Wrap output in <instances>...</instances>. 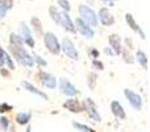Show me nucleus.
Segmentation results:
<instances>
[{"label":"nucleus","mask_w":150,"mask_h":132,"mask_svg":"<svg viewBox=\"0 0 150 132\" xmlns=\"http://www.w3.org/2000/svg\"><path fill=\"white\" fill-rule=\"evenodd\" d=\"M32 57H33L34 64H37V65H38L40 67H44V66H46V65H47L46 60H44V58H42L41 56H38V54H33Z\"/></svg>","instance_id":"27"},{"label":"nucleus","mask_w":150,"mask_h":132,"mask_svg":"<svg viewBox=\"0 0 150 132\" xmlns=\"http://www.w3.org/2000/svg\"><path fill=\"white\" fill-rule=\"evenodd\" d=\"M57 1H58V5L62 8V11L69 12V11L71 9V4H70V1H69V0H57Z\"/></svg>","instance_id":"28"},{"label":"nucleus","mask_w":150,"mask_h":132,"mask_svg":"<svg viewBox=\"0 0 150 132\" xmlns=\"http://www.w3.org/2000/svg\"><path fill=\"white\" fill-rule=\"evenodd\" d=\"M96 15H98V20L100 21L104 26H111V25H113V24H115L113 15L109 12L107 7H101Z\"/></svg>","instance_id":"9"},{"label":"nucleus","mask_w":150,"mask_h":132,"mask_svg":"<svg viewBox=\"0 0 150 132\" xmlns=\"http://www.w3.org/2000/svg\"><path fill=\"white\" fill-rule=\"evenodd\" d=\"M21 85H23L24 90L29 91L30 94H34V95H37V96H40V98L45 99V101H49V95H47V94H45L44 91L38 90V88H37L34 85H32L30 82H28V81H23V82H21Z\"/></svg>","instance_id":"14"},{"label":"nucleus","mask_w":150,"mask_h":132,"mask_svg":"<svg viewBox=\"0 0 150 132\" xmlns=\"http://www.w3.org/2000/svg\"><path fill=\"white\" fill-rule=\"evenodd\" d=\"M8 128H9V119L5 116H0V130L5 132L8 131Z\"/></svg>","instance_id":"26"},{"label":"nucleus","mask_w":150,"mask_h":132,"mask_svg":"<svg viewBox=\"0 0 150 132\" xmlns=\"http://www.w3.org/2000/svg\"><path fill=\"white\" fill-rule=\"evenodd\" d=\"M30 25H32V28L34 29V33H36L38 37H42V34H44V29H42L41 20L34 16V17L30 19Z\"/></svg>","instance_id":"18"},{"label":"nucleus","mask_w":150,"mask_h":132,"mask_svg":"<svg viewBox=\"0 0 150 132\" xmlns=\"http://www.w3.org/2000/svg\"><path fill=\"white\" fill-rule=\"evenodd\" d=\"M0 74H1L3 77H8V75H9V73H8V70H5L4 67H0Z\"/></svg>","instance_id":"36"},{"label":"nucleus","mask_w":150,"mask_h":132,"mask_svg":"<svg viewBox=\"0 0 150 132\" xmlns=\"http://www.w3.org/2000/svg\"><path fill=\"white\" fill-rule=\"evenodd\" d=\"M49 15L54 23L59 24V9H58L55 5H50L49 7Z\"/></svg>","instance_id":"22"},{"label":"nucleus","mask_w":150,"mask_h":132,"mask_svg":"<svg viewBox=\"0 0 150 132\" xmlns=\"http://www.w3.org/2000/svg\"><path fill=\"white\" fill-rule=\"evenodd\" d=\"M125 21H127V24L129 25V28L132 29V31L137 32V33L140 34L141 39H142V40H145V39H146L145 32H144V31H142V28H141V26L138 25L137 23H136V20H134V17H133L132 13H127V15H125Z\"/></svg>","instance_id":"13"},{"label":"nucleus","mask_w":150,"mask_h":132,"mask_svg":"<svg viewBox=\"0 0 150 132\" xmlns=\"http://www.w3.org/2000/svg\"><path fill=\"white\" fill-rule=\"evenodd\" d=\"M13 107L11 106L9 103H5V102H3V103H0V114H4V112H9L12 111Z\"/></svg>","instance_id":"30"},{"label":"nucleus","mask_w":150,"mask_h":132,"mask_svg":"<svg viewBox=\"0 0 150 132\" xmlns=\"http://www.w3.org/2000/svg\"><path fill=\"white\" fill-rule=\"evenodd\" d=\"M9 50L12 53V56L21 64V65L26 66V67H33L34 66V61L33 57L24 49V46H15V45H9Z\"/></svg>","instance_id":"1"},{"label":"nucleus","mask_w":150,"mask_h":132,"mask_svg":"<svg viewBox=\"0 0 150 132\" xmlns=\"http://www.w3.org/2000/svg\"><path fill=\"white\" fill-rule=\"evenodd\" d=\"M63 108H66L67 111L73 112V114H79V112L83 111V106L79 103V101L74 98H70L63 103Z\"/></svg>","instance_id":"15"},{"label":"nucleus","mask_w":150,"mask_h":132,"mask_svg":"<svg viewBox=\"0 0 150 132\" xmlns=\"http://www.w3.org/2000/svg\"><path fill=\"white\" fill-rule=\"evenodd\" d=\"M18 28H20V36L23 39L24 44H26L29 48H34V40H33V36H32L30 28L25 23H23V21L18 24Z\"/></svg>","instance_id":"8"},{"label":"nucleus","mask_w":150,"mask_h":132,"mask_svg":"<svg viewBox=\"0 0 150 132\" xmlns=\"http://www.w3.org/2000/svg\"><path fill=\"white\" fill-rule=\"evenodd\" d=\"M59 90H61V93L67 96H74L78 94L76 87L69 79H66V78H61L59 79Z\"/></svg>","instance_id":"11"},{"label":"nucleus","mask_w":150,"mask_h":132,"mask_svg":"<svg viewBox=\"0 0 150 132\" xmlns=\"http://www.w3.org/2000/svg\"><path fill=\"white\" fill-rule=\"evenodd\" d=\"M109 46L111 49L113 50L115 54H121V49H122V45H121V37L119 34L113 33L109 36Z\"/></svg>","instance_id":"16"},{"label":"nucleus","mask_w":150,"mask_h":132,"mask_svg":"<svg viewBox=\"0 0 150 132\" xmlns=\"http://www.w3.org/2000/svg\"><path fill=\"white\" fill-rule=\"evenodd\" d=\"M26 132H32V127H30V126H28V127H26Z\"/></svg>","instance_id":"38"},{"label":"nucleus","mask_w":150,"mask_h":132,"mask_svg":"<svg viewBox=\"0 0 150 132\" xmlns=\"http://www.w3.org/2000/svg\"><path fill=\"white\" fill-rule=\"evenodd\" d=\"M101 1H103L105 5H108V7H115V1H113V0H101Z\"/></svg>","instance_id":"35"},{"label":"nucleus","mask_w":150,"mask_h":132,"mask_svg":"<svg viewBox=\"0 0 150 132\" xmlns=\"http://www.w3.org/2000/svg\"><path fill=\"white\" fill-rule=\"evenodd\" d=\"M83 110L87 111L88 116H90L93 122H96V123L101 122V115L99 114L98 108H96L95 103H93V101L91 98H86L84 99V102H83Z\"/></svg>","instance_id":"6"},{"label":"nucleus","mask_w":150,"mask_h":132,"mask_svg":"<svg viewBox=\"0 0 150 132\" xmlns=\"http://www.w3.org/2000/svg\"><path fill=\"white\" fill-rule=\"evenodd\" d=\"M104 53H105L107 56H115V53H113V50L111 49V46H107V48H104Z\"/></svg>","instance_id":"34"},{"label":"nucleus","mask_w":150,"mask_h":132,"mask_svg":"<svg viewBox=\"0 0 150 132\" xmlns=\"http://www.w3.org/2000/svg\"><path fill=\"white\" fill-rule=\"evenodd\" d=\"M38 77H40L41 83L45 86V87H47V88H55L57 87V79H55V77L53 74L41 70V71L38 73Z\"/></svg>","instance_id":"12"},{"label":"nucleus","mask_w":150,"mask_h":132,"mask_svg":"<svg viewBox=\"0 0 150 132\" xmlns=\"http://www.w3.org/2000/svg\"><path fill=\"white\" fill-rule=\"evenodd\" d=\"M32 119V114L30 112H18L16 115V123L18 126H26Z\"/></svg>","instance_id":"19"},{"label":"nucleus","mask_w":150,"mask_h":132,"mask_svg":"<svg viewBox=\"0 0 150 132\" xmlns=\"http://www.w3.org/2000/svg\"><path fill=\"white\" fill-rule=\"evenodd\" d=\"M136 61L145 70L148 69V57H146V53L144 50H137V53H136Z\"/></svg>","instance_id":"20"},{"label":"nucleus","mask_w":150,"mask_h":132,"mask_svg":"<svg viewBox=\"0 0 150 132\" xmlns=\"http://www.w3.org/2000/svg\"><path fill=\"white\" fill-rule=\"evenodd\" d=\"M91 56H92V58H99V52L96 49H92L91 50Z\"/></svg>","instance_id":"37"},{"label":"nucleus","mask_w":150,"mask_h":132,"mask_svg":"<svg viewBox=\"0 0 150 132\" xmlns=\"http://www.w3.org/2000/svg\"><path fill=\"white\" fill-rule=\"evenodd\" d=\"M9 45H15V46H24V41L21 39L20 34L11 33L9 34Z\"/></svg>","instance_id":"21"},{"label":"nucleus","mask_w":150,"mask_h":132,"mask_svg":"<svg viewBox=\"0 0 150 132\" xmlns=\"http://www.w3.org/2000/svg\"><path fill=\"white\" fill-rule=\"evenodd\" d=\"M59 25L62 26L65 31L70 32V33H75V26H74V21L71 20L69 12L66 11H59Z\"/></svg>","instance_id":"10"},{"label":"nucleus","mask_w":150,"mask_h":132,"mask_svg":"<svg viewBox=\"0 0 150 132\" xmlns=\"http://www.w3.org/2000/svg\"><path fill=\"white\" fill-rule=\"evenodd\" d=\"M7 13H8V9L0 4V19H4L5 16H7Z\"/></svg>","instance_id":"33"},{"label":"nucleus","mask_w":150,"mask_h":132,"mask_svg":"<svg viewBox=\"0 0 150 132\" xmlns=\"http://www.w3.org/2000/svg\"><path fill=\"white\" fill-rule=\"evenodd\" d=\"M8 53L5 52L4 49H3L1 46H0V67H4L5 62H7V57H8Z\"/></svg>","instance_id":"29"},{"label":"nucleus","mask_w":150,"mask_h":132,"mask_svg":"<svg viewBox=\"0 0 150 132\" xmlns=\"http://www.w3.org/2000/svg\"><path fill=\"white\" fill-rule=\"evenodd\" d=\"M96 82H98V75L95 73H90L87 75V85L90 87V90H95L96 87Z\"/></svg>","instance_id":"23"},{"label":"nucleus","mask_w":150,"mask_h":132,"mask_svg":"<svg viewBox=\"0 0 150 132\" xmlns=\"http://www.w3.org/2000/svg\"><path fill=\"white\" fill-rule=\"evenodd\" d=\"M42 37H44V42H45L46 49L54 56L59 54L61 53V44H59V41H58L57 36H55L54 33H52V32H46V33L42 34Z\"/></svg>","instance_id":"3"},{"label":"nucleus","mask_w":150,"mask_h":132,"mask_svg":"<svg viewBox=\"0 0 150 132\" xmlns=\"http://www.w3.org/2000/svg\"><path fill=\"white\" fill-rule=\"evenodd\" d=\"M124 95L136 111H141V108H142V98H141L140 94L134 93L133 90H129V88H124Z\"/></svg>","instance_id":"7"},{"label":"nucleus","mask_w":150,"mask_h":132,"mask_svg":"<svg viewBox=\"0 0 150 132\" xmlns=\"http://www.w3.org/2000/svg\"><path fill=\"white\" fill-rule=\"evenodd\" d=\"M78 12H79L80 19H82L84 23H87L91 28L98 26V21H99L98 15H96V12L91 7H88V5H86V4H80L79 8H78Z\"/></svg>","instance_id":"2"},{"label":"nucleus","mask_w":150,"mask_h":132,"mask_svg":"<svg viewBox=\"0 0 150 132\" xmlns=\"http://www.w3.org/2000/svg\"><path fill=\"white\" fill-rule=\"evenodd\" d=\"M111 111L117 119H125L127 114H125V110L122 107V104L117 101H112L111 102Z\"/></svg>","instance_id":"17"},{"label":"nucleus","mask_w":150,"mask_h":132,"mask_svg":"<svg viewBox=\"0 0 150 132\" xmlns=\"http://www.w3.org/2000/svg\"><path fill=\"white\" fill-rule=\"evenodd\" d=\"M0 4L9 11V9H12V8H13V5H15V1H13V0H0Z\"/></svg>","instance_id":"31"},{"label":"nucleus","mask_w":150,"mask_h":132,"mask_svg":"<svg viewBox=\"0 0 150 132\" xmlns=\"http://www.w3.org/2000/svg\"><path fill=\"white\" fill-rule=\"evenodd\" d=\"M113 1H116V0H113Z\"/></svg>","instance_id":"39"},{"label":"nucleus","mask_w":150,"mask_h":132,"mask_svg":"<svg viewBox=\"0 0 150 132\" xmlns=\"http://www.w3.org/2000/svg\"><path fill=\"white\" fill-rule=\"evenodd\" d=\"M74 26H75V31L79 32V33L82 34L84 39L91 40V39H93V37H95V31H93V28H91V26L88 25L87 23H84V21H83L80 17L75 19Z\"/></svg>","instance_id":"5"},{"label":"nucleus","mask_w":150,"mask_h":132,"mask_svg":"<svg viewBox=\"0 0 150 132\" xmlns=\"http://www.w3.org/2000/svg\"><path fill=\"white\" fill-rule=\"evenodd\" d=\"M121 54H122V57H124L125 64H133V62H134V57H133V56L128 52L127 48H122V49H121Z\"/></svg>","instance_id":"25"},{"label":"nucleus","mask_w":150,"mask_h":132,"mask_svg":"<svg viewBox=\"0 0 150 132\" xmlns=\"http://www.w3.org/2000/svg\"><path fill=\"white\" fill-rule=\"evenodd\" d=\"M61 50H63V53H65L69 58H71L73 61L79 60V52H78L76 46H75L74 42L71 41L70 39H67V37H65V39L62 40V42H61Z\"/></svg>","instance_id":"4"},{"label":"nucleus","mask_w":150,"mask_h":132,"mask_svg":"<svg viewBox=\"0 0 150 132\" xmlns=\"http://www.w3.org/2000/svg\"><path fill=\"white\" fill-rule=\"evenodd\" d=\"M73 127L79 132H96L93 128L88 127V126H86V124H82V123H78V122H73Z\"/></svg>","instance_id":"24"},{"label":"nucleus","mask_w":150,"mask_h":132,"mask_svg":"<svg viewBox=\"0 0 150 132\" xmlns=\"http://www.w3.org/2000/svg\"><path fill=\"white\" fill-rule=\"evenodd\" d=\"M92 66L95 67V69H98L99 71H101V70H104V65L101 61H99L98 58H93L92 60Z\"/></svg>","instance_id":"32"}]
</instances>
